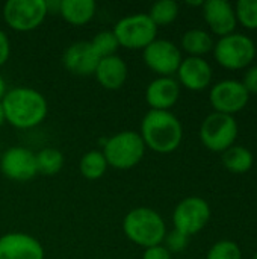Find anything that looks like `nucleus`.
<instances>
[{"label": "nucleus", "instance_id": "obj_8", "mask_svg": "<svg viewBox=\"0 0 257 259\" xmlns=\"http://www.w3.org/2000/svg\"><path fill=\"white\" fill-rule=\"evenodd\" d=\"M48 14L45 0H8L3 6L5 23L17 32H30L42 24Z\"/></svg>", "mask_w": 257, "mask_h": 259}, {"label": "nucleus", "instance_id": "obj_22", "mask_svg": "<svg viewBox=\"0 0 257 259\" xmlns=\"http://www.w3.org/2000/svg\"><path fill=\"white\" fill-rule=\"evenodd\" d=\"M108 161L101 150H89L86 152L79 164L80 175L88 181H97L105 176L108 170Z\"/></svg>", "mask_w": 257, "mask_h": 259}, {"label": "nucleus", "instance_id": "obj_34", "mask_svg": "<svg viewBox=\"0 0 257 259\" xmlns=\"http://www.w3.org/2000/svg\"><path fill=\"white\" fill-rule=\"evenodd\" d=\"M253 259H257V252H256V253H254V256H253Z\"/></svg>", "mask_w": 257, "mask_h": 259}, {"label": "nucleus", "instance_id": "obj_32", "mask_svg": "<svg viewBox=\"0 0 257 259\" xmlns=\"http://www.w3.org/2000/svg\"><path fill=\"white\" fill-rule=\"evenodd\" d=\"M8 93V87H6V80L3 79V76L0 74V102L5 97V94Z\"/></svg>", "mask_w": 257, "mask_h": 259}, {"label": "nucleus", "instance_id": "obj_12", "mask_svg": "<svg viewBox=\"0 0 257 259\" xmlns=\"http://www.w3.org/2000/svg\"><path fill=\"white\" fill-rule=\"evenodd\" d=\"M0 170L14 182H27L38 175L36 156L21 146L9 147L0 158Z\"/></svg>", "mask_w": 257, "mask_h": 259}, {"label": "nucleus", "instance_id": "obj_27", "mask_svg": "<svg viewBox=\"0 0 257 259\" xmlns=\"http://www.w3.org/2000/svg\"><path fill=\"white\" fill-rule=\"evenodd\" d=\"M206 259H242V250L232 240H220L209 249Z\"/></svg>", "mask_w": 257, "mask_h": 259}, {"label": "nucleus", "instance_id": "obj_4", "mask_svg": "<svg viewBox=\"0 0 257 259\" xmlns=\"http://www.w3.org/2000/svg\"><path fill=\"white\" fill-rule=\"evenodd\" d=\"M145 150L147 147L139 132L123 131L108 138L101 152L109 167L117 170H130L142 161Z\"/></svg>", "mask_w": 257, "mask_h": 259}, {"label": "nucleus", "instance_id": "obj_3", "mask_svg": "<svg viewBox=\"0 0 257 259\" xmlns=\"http://www.w3.org/2000/svg\"><path fill=\"white\" fill-rule=\"evenodd\" d=\"M123 232L133 244L148 249L164 243L167 225L158 211L147 206H138L129 211L123 219Z\"/></svg>", "mask_w": 257, "mask_h": 259}, {"label": "nucleus", "instance_id": "obj_31", "mask_svg": "<svg viewBox=\"0 0 257 259\" xmlns=\"http://www.w3.org/2000/svg\"><path fill=\"white\" fill-rule=\"evenodd\" d=\"M11 56V41L8 35L0 29V67H3Z\"/></svg>", "mask_w": 257, "mask_h": 259}, {"label": "nucleus", "instance_id": "obj_11", "mask_svg": "<svg viewBox=\"0 0 257 259\" xmlns=\"http://www.w3.org/2000/svg\"><path fill=\"white\" fill-rule=\"evenodd\" d=\"M209 100L215 112L235 115L247 106L250 94L242 85V82L235 79H224L217 82L211 88Z\"/></svg>", "mask_w": 257, "mask_h": 259}, {"label": "nucleus", "instance_id": "obj_10", "mask_svg": "<svg viewBox=\"0 0 257 259\" xmlns=\"http://www.w3.org/2000/svg\"><path fill=\"white\" fill-rule=\"evenodd\" d=\"M144 64L159 76L173 77L182 62V50L168 39L156 38L142 50Z\"/></svg>", "mask_w": 257, "mask_h": 259}, {"label": "nucleus", "instance_id": "obj_29", "mask_svg": "<svg viewBox=\"0 0 257 259\" xmlns=\"http://www.w3.org/2000/svg\"><path fill=\"white\" fill-rule=\"evenodd\" d=\"M242 85L248 91V94H257V65H250L244 74Z\"/></svg>", "mask_w": 257, "mask_h": 259}, {"label": "nucleus", "instance_id": "obj_19", "mask_svg": "<svg viewBox=\"0 0 257 259\" xmlns=\"http://www.w3.org/2000/svg\"><path fill=\"white\" fill-rule=\"evenodd\" d=\"M97 11V3L94 0H61L59 14L71 26L88 24Z\"/></svg>", "mask_w": 257, "mask_h": 259}, {"label": "nucleus", "instance_id": "obj_33", "mask_svg": "<svg viewBox=\"0 0 257 259\" xmlns=\"http://www.w3.org/2000/svg\"><path fill=\"white\" fill-rule=\"evenodd\" d=\"M6 121H5V114H3V108H2V102H0V127L5 124Z\"/></svg>", "mask_w": 257, "mask_h": 259}, {"label": "nucleus", "instance_id": "obj_6", "mask_svg": "<svg viewBox=\"0 0 257 259\" xmlns=\"http://www.w3.org/2000/svg\"><path fill=\"white\" fill-rule=\"evenodd\" d=\"M120 47L129 50H144L158 38V26L148 14H133L123 17L112 29Z\"/></svg>", "mask_w": 257, "mask_h": 259}, {"label": "nucleus", "instance_id": "obj_7", "mask_svg": "<svg viewBox=\"0 0 257 259\" xmlns=\"http://www.w3.org/2000/svg\"><path fill=\"white\" fill-rule=\"evenodd\" d=\"M238 131V123L233 115L214 111L203 120L200 126V140L211 152L223 153L229 147L235 146Z\"/></svg>", "mask_w": 257, "mask_h": 259}, {"label": "nucleus", "instance_id": "obj_16", "mask_svg": "<svg viewBox=\"0 0 257 259\" xmlns=\"http://www.w3.org/2000/svg\"><path fill=\"white\" fill-rule=\"evenodd\" d=\"M177 82L191 91H203L212 82V67L204 58L188 56L182 59L177 70Z\"/></svg>", "mask_w": 257, "mask_h": 259}, {"label": "nucleus", "instance_id": "obj_13", "mask_svg": "<svg viewBox=\"0 0 257 259\" xmlns=\"http://www.w3.org/2000/svg\"><path fill=\"white\" fill-rule=\"evenodd\" d=\"M42 244L24 232H9L0 237V259H44Z\"/></svg>", "mask_w": 257, "mask_h": 259}, {"label": "nucleus", "instance_id": "obj_21", "mask_svg": "<svg viewBox=\"0 0 257 259\" xmlns=\"http://www.w3.org/2000/svg\"><path fill=\"white\" fill-rule=\"evenodd\" d=\"M182 49L189 56L203 58L206 53L214 50V38L203 29H189L182 36Z\"/></svg>", "mask_w": 257, "mask_h": 259}, {"label": "nucleus", "instance_id": "obj_5", "mask_svg": "<svg viewBox=\"0 0 257 259\" xmlns=\"http://www.w3.org/2000/svg\"><path fill=\"white\" fill-rule=\"evenodd\" d=\"M215 61L227 70H242L250 67L256 58V44L245 33L233 32L220 38L214 44Z\"/></svg>", "mask_w": 257, "mask_h": 259}, {"label": "nucleus", "instance_id": "obj_28", "mask_svg": "<svg viewBox=\"0 0 257 259\" xmlns=\"http://www.w3.org/2000/svg\"><path fill=\"white\" fill-rule=\"evenodd\" d=\"M189 238L188 235L182 234L177 229H173L170 232H167L162 246L173 255V253H180L183 250H186V247L189 246Z\"/></svg>", "mask_w": 257, "mask_h": 259}, {"label": "nucleus", "instance_id": "obj_24", "mask_svg": "<svg viewBox=\"0 0 257 259\" xmlns=\"http://www.w3.org/2000/svg\"><path fill=\"white\" fill-rule=\"evenodd\" d=\"M179 15V5L174 0H158L151 5L148 17L159 27L171 24Z\"/></svg>", "mask_w": 257, "mask_h": 259}, {"label": "nucleus", "instance_id": "obj_2", "mask_svg": "<svg viewBox=\"0 0 257 259\" xmlns=\"http://www.w3.org/2000/svg\"><path fill=\"white\" fill-rule=\"evenodd\" d=\"M139 135L147 149L167 155L182 144L183 126L171 111L150 109L141 121Z\"/></svg>", "mask_w": 257, "mask_h": 259}, {"label": "nucleus", "instance_id": "obj_30", "mask_svg": "<svg viewBox=\"0 0 257 259\" xmlns=\"http://www.w3.org/2000/svg\"><path fill=\"white\" fill-rule=\"evenodd\" d=\"M142 259H173V255L161 244V246L144 249Z\"/></svg>", "mask_w": 257, "mask_h": 259}, {"label": "nucleus", "instance_id": "obj_1", "mask_svg": "<svg viewBox=\"0 0 257 259\" xmlns=\"http://www.w3.org/2000/svg\"><path fill=\"white\" fill-rule=\"evenodd\" d=\"M5 121L15 129H32L39 126L47 114V99L36 90L27 87H15L8 90L2 99Z\"/></svg>", "mask_w": 257, "mask_h": 259}, {"label": "nucleus", "instance_id": "obj_18", "mask_svg": "<svg viewBox=\"0 0 257 259\" xmlns=\"http://www.w3.org/2000/svg\"><path fill=\"white\" fill-rule=\"evenodd\" d=\"M127 74H129L127 64L118 55L100 59L94 73L97 82L105 90L109 91H117L123 88V85L127 80Z\"/></svg>", "mask_w": 257, "mask_h": 259}, {"label": "nucleus", "instance_id": "obj_23", "mask_svg": "<svg viewBox=\"0 0 257 259\" xmlns=\"http://www.w3.org/2000/svg\"><path fill=\"white\" fill-rule=\"evenodd\" d=\"M36 156V168L38 173L44 175V176H53L58 175L62 167H64V155L61 150L55 149V147H45L41 149L38 153H35Z\"/></svg>", "mask_w": 257, "mask_h": 259}, {"label": "nucleus", "instance_id": "obj_25", "mask_svg": "<svg viewBox=\"0 0 257 259\" xmlns=\"http://www.w3.org/2000/svg\"><path fill=\"white\" fill-rule=\"evenodd\" d=\"M89 42L100 59L117 55V50L120 49V44L114 30H101L95 33Z\"/></svg>", "mask_w": 257, "mask_h": 259}, {"label": "nucleus", "instance_id": "obj_20", "mask_svg": "<svg viewBox=\"0 0 257 259\" xmlns=\"http://www.w3.org/2000/svg\"><path fill=\"white\" fill-rule=\"evenodd\" d=\"M221 162L230 173L244 175L251 170L254 164V156L250 149L244 146H232L226 152H223Z\"/></svg>", "mask_w": 257, "mask_h": 259}, {"label": "nucleus", "instance_id": "obj_26", "mask_svg": "<svg viewBox=\"0 0 257 259\" xmlns=\"http://www.w3.org/2000/svg\"><path fill=\"white\" fill-rule=\"evenodd\" d=\"M235 14L238 23L245 29H257V0H239L235 5Z\"/></svg>", "mask_w": 257, "mask_h": 259}, {"label": "nucleus", "instance_id": "obj_17", "mask_svg": "<svg viewBox=\"0 0 257 259\" xmlns=\"http://www.w3.org/2000/svg\"><path fill=\"white\" fill-rule=\"evenodd\" d=\"M180 97V85L177 79L159 76L147 85L145 102L155 111H170Z\"/></svg>", "mask_w": 257, "mask_h": 259}, {"label": "nucleus", "instance_id": "obj_15", "mask_svg": "<svg viewBox=\"0 0 257 259\" xmlns=\"http://www.w3.org/2000/svg\"><path fill=\"white\" fill-rule=\"evenodd\" d=\"M100 58L94 52L89 41H76L70 44L64 55L62 64L64 67L74 76H92L98 65Z\"/></svg>", "mask_w": 257, "mask_h": 259}, {"label": "nucleus", "instance_id": "obj_14", "mask_svg": "<svg viewBox=\"0 0 257 259\" xmlns=\"http://www.w3.org/2000/svg\"><path fill=\"white\" fill-rule=\"evenodd\" d=\"M203 17L211 32L220 38L235 32L238 24L235 6L226 0H208L201 6Z\"/></svg>", "mask_w": 257, "mask_h": 259}, {"label": "nucleus", "instance_id": "obj_9", "mask_svg": "<svg viewBox=\"0 0 257 259\" xmlns=\"http://www.w3.org/2000/svg\"><path fill=\"white\" fill-rule=\"evenodd\" d=\"M211 215V205L203 197L189 196L176 205L173 211V225L174 229L188 237H192L206 228Z\"/></svg>", "mask_w": 257, "mask_h": 259}]
</instances>
